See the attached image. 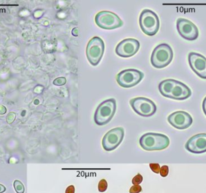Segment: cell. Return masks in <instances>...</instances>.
<instances>
[{
  "label": "cell",
  "mask_w": 206,
  "mask_h": 193,
  "mask_svg": "<svg viewBox=\"0 0 206 193\" xmlns=\"http://www.w3.org/2000/svg\"><path fill=\"white\" fill-rule=\"evenodd\" d=\"M170 144L169 138L163 134L157 133H147L139 140L141 147L147 151L162 150L166 148Z\"/></svg>",
  "instance_id": "6da1fadb"
},
{
  "label": "cell",
  "mask_w": 206,
  "mask_h": 193,
  "mask_svg": "<svg viewBox=\"0 0 206 193\" xmlns=\"http://www.w3.org/2000/svg\"><path fill=\"white\" fill-rule=\"evenodd\" d=\"M116 111V102L110 99L102 102L97 107L94 114V121L98 125L108 124L113 118Z\"/></svg>",
  "instance_id": "7a4b0ae2"
},
{
  "label": "cell",
  "mask_w": 206,
  "mask_h": 193,
  "mask_svg": "<svg viewBox=\"0 0 206 193\" xmlns=\"http://www.w3.org/2000/svg\"><path fill=\"white\" fill-rule=\"evenodd\" d=\"M173 56V49L168 44L163 43L154 49L151 56V63L154 68H163L172 62Z\"/></svg>",
  "instance_id": "3957f363"
},
{
  "label": "cell",
  "mask_w": 206,
  "mask_h": 193,
  "mask_svg": "<svg viewBox=\"0 0 206 193\" xmlns=\"http://www.w3.org/2000/svg\"><path fill=\"white\" fill-rule=\"evenodd\" d=\"M139 25L142 31L148 36L155 35L160 28L157 15L150 9H144L139 16Z\"/></svg>",
  "instance_id": "277c9868"
},
{
  "label": "cell",
  "mask_w": 206,
  "mask_h": 193,
  "mask_svg": "<svg viewBox=\"0 0 206 193\" xmlns=\"http://www.w3.org/2000/svg\"><path fill=\"white\" fill-rule=\"evenodd\" d=\"M104 42L98 36L92 38L86 47V56L89 63L93 66L98 65L104 53Z\"/></svg>",
  "instance_id": "5b68a950"
},
{
  "label": "cell",
  "mask_w": 206,
  "mask_h": 193,
  "mask_svg": "<svg viewBox=\"0 0 206 193\" xmlns=\"http://www.w3.org/2000/svg\"><path fill=\"white\" fill-rule=\"evenodd\" d=\"M133 111L140 116L149 117L153 116L157 111L156 104L150 99L145 97H136L130 101Z\"/></svg>",
  "instance_id": "8992f818"
},
{
  "label": "cell",
  "mask_w": 206,
  "mask_h": 193,
  "mask_svg": "<svg viewBox=\"0 0 206 193\" xmlns=\"http://www.w3.org/2000/svg\"><path fill=\"white\" fill-rule=\"evenodd\" d=\"M96 25L105 30H113L123 25L122 21L115 13L109 11L98 12L95 18Z\"/></svg>",
  "instance_id": "52a82bcc"
},
{
  "label": "cell",
  "mask_w": 206,
  "mask_h": 193,
  "mask_svg": "<svg viewBox=\"0 0 206 193\" xmlns=\"http://www.w3.org/2000/svg\"><path fill=\"white\" fill-rule=\"evenodd\" d=\"M144 73L137 70L128 69L121 71L116 77L118 83L122 88H130L137 85L144 79Z\"/></svg>",
  "instance_id": "ba28073f"
},
{
  "label": "cell",
  "mask_w": 206,
  "mask_h": 193,
  "mask_svg": "<svg viewBox=\"0 0 206 193\" xmlns=\"http://www.w3.org/2000/svg\"><path fill=\"white\" fill-rule=\"evenodd\" d=\"M124 137V129L122 127L112 128L106 134L102 140V145L107 151L116 149L122 143Z\"/></svg>",
  "instance_id": "9c48e42d"
},
{
  "label": "cell",
  "mask_w": 206,
  "mask_h": 193,
  "mask_svg": "<svg viewBox=\"0 0 206 193\" xmlns=\"http://www.w3.org/2000/svg\"><path fill=\"white\" fill-rule=\"evenodd\" d=\"M177 29L179 35L187 41H195L199 36L197 27L190 21L185 18L177 20Z\"/></svg>",
  "instance_id": "30bf717a"
},
{
  "label": "cell",
  "mask_w": 206,
  "mask_h": 193,
  "mask_svg": "<svg viewBox=\"0 0 206 193\" xmlns=\"http://www.w3.org/2000/svg\"><path fill=\"white\" fill-rule=\"evenodd\" d=\"M139 42L136 39L128 38L121 41L116 46L115 52L120 57L128 58L134 56L139 51Z\"/></svg>",
  "instance_id": "8fae6325"
},
{
  "label": "cell",
  "mask_w": 206,
  "mask_h": 193,
  "mask_svg": "<svg viewBox=\"0 0 206 193\" xmlns=\"http://www.w3.org/2000/svg\"><path fill=\"white\" fill-rule=\"evenodd\" d=\"M169 123L176 128L184 130L189 128L193 122L191 115L185 111H176L169 115L167 117Z\"/></svg>",
  "instance_id": "7c38bea8"
},
{
  "label": "cell",
  "mask_w": 206,
  "mask_h": 193,
  "mask_svg": "<svg viewBox=\"0 0 206 193\" xmlns=\"http://www.w3.org/2000/svg\"><path fill=\"white\" fill-rule=\"evenodd\" d=\"M188 61L193 71L199 77L206 79V58L199 53L191 52Z\"/></svg>",
  "instance_id": "4fadbf2b"
},
{
  "label": "cell",
  "mask_w": 206,
  "mask_h": 193,
  "mask_svg": "<svg viewBox=\"0 0 206 193\" xmlns=\"http://www.w3.org/2000/svg\"><path fill=\"white\" fill-rule=\"evenodd\" d=\"M185 148L194 154L206 152V134H199L191 137L186 143Z\"/></svg>",
  "instance_id": "5bb4252c"
},
{
  "label": "cell",
  "mask_w": 206,
  "mask_h": 193,
  "mask_svg": "<svg viewBox=\"0 0 206 193\" xmlns=\"http://www.w3.org/2000/svg\"><path fill=\"white\" fill-rule=\"evenodd\" d=\"M191 95L192 91L187 85L176 80L168 98L176 100H185L189 98Z\"/></svg>",
  "instance_id": "9a60e30c"
},
{
  "label": "cell",
  "mask_w": 206,
  "mask_h": 193,
  "mask_svg": "<svg viewBox=\"0 0 206 193\" xmlns=\"http://www.w3.org/2000/svg\"><path fill=\"white\" fill-rule=\"evenodd\" d=\"M176 82V80L174 79H166L161 82L159 85V92L163 96L168 98Z\"/></svg>",
  "instance_id": "2e32d148"
},
{
  "label": "cell",
  "mask_w": 206,
  "mask_h": 193,
  "mask_svg": "<svg viewBox=\"0 0 206 193\" xmlns=\"http://www.w3.org/2000/svg\"><path fill=\"white\" fill-rule=\"evenodd\" d=\"M13 186L17 193H24L25 187L21 181L15 180L13 183Z\"/></svg>",
  "instance_id": "e0dca14e"
},
{
  "label": "cell",
  "mask_w": 206,
  "mask_h": 193,
  "mask_svg": "<svg viewBox=\"0 0 206 193\" xmlns=\"http://www.w3.org/2000/svg\"><path fill=\"white\" fill-rule=\"evenodd\" d=\"M108 184L105 179H101L98 183V191L101 192H105L107 189Z\"/></svg>",
  "instance_id": "ac0fdd59"
},
{
  "label": "cell",
  "mask_w": 206,
  "mask_h": 193,
  "mask_svg": "<svg viewBox=\"0 0 206 193\" xmlns=\"http://www.w3.org/2000/svg\"><path fill=\"white\" fill-rule=\"evenodd\" d=\"M142 181H143L142 176L140 173H138L137 175H136L132 179V183L134 185H138L141 184L142 182Z\"/></svg>",
  "instance_id": "d6986e66"
},
{
  "label": "cell",
  "mask_w": 206,
  "mask_h": 193,
  "mask_svg": "<svg viewBox=\"0 0 206 193\" xmlns=\"http://www.w3.org/2000/svg\"><path fill=\"white\" fill-rule=\"evenodd\" d=\"M150 167L151 169V170L155 173L156 174H159L160 173V166L159 164H150Z\"/></svg>",
  "instance_id": "ffe728a7"
},
{
  "label": "cell",
  "mask_w": 206,
  "mask_h": 193,
  "mask_svg": "<svg viewBox=\"0 0 206 193\" xmlns=\"http://www.w3.org/2000/svg\"><path fill=\"white\" fill-rule=\"evenodd\" d=\"M169 173V167L167 166H163L160 168V174L162 177H165L168 175Z\"/></svg>",
  "instance_id": "44dd1931"
},
{
  "label": "cell",
  "mask_w": 206,
  "mask_h": 193,
  "mask_svg": "<svg viewBox=\"0 0 206 193\" xmlns=\"http://www.w3.org/2000/svg\"><path fill=\"white\" fill-rule=\"evenodd\" d=\"M142 191V187L140 185H133L130 189V193H139Z\"/></svg>",
  "instance_id": "7402d4cb"
},
{
  "label": "cell",
  "mask_w": 206,
  "mask_h": 193,
  "mask_svg": "<svg viewBox=\"0 0 206 193\" xmlns=\"http://www.w3.org/2000/svg\"><path fill=\"white\" fill-rule=\"evenodd\" d=\"M15 114L13 113V112H11L10 113L7 117V121L8 123L9 124H11L12 122H13V121L15 120Z\"/></svg>",
  "instance_id": "603a6c76"
},
{
  "label": "cell",
  "mask_w": 206,
  "mask_h": 193,
  "mask_svg": "<svg viewBox=\"0 0 206 193\" xmlns=\"http://www.w3.org/2000/svg\"><path fill=\"white\" fill-rule=\"evenodd\" d=\"M65 193H75V187L74 185L69 186L65 191Z\"/></svg>",
  "instance_id": "cb8c5ba5"
},
{
  "label": "cell",
  "mask_w": 206,
  "mask_h": 193,
  "mask_svg": "<svg viewBox=\"0 0 206 193\" xmlns=\"http://www.w3.org/2000/svg\"><path fill=\"white\" fill-rule=\"evenodd\" d=\"M202 110H203V112L204 113V114L206 116V96L204 98L203 102H202Z\"/></svg>",
  "instance_id": "d4e9b609"
},
{
  "label": "cell",
  "mask_w": 206,
  "mask_h": 193,
  "mask_svg": "<svg viewBox=\"0 0 206 193\" xmlns=\"http://www.w3.org/2000/svg\"><path fill=\"white\" fill-rule=\"evenodd\" d=\"M6 112V109L3 106H0V114H4Z\"/></svg>",
  "instance_id": "484cf974"
},
{
  "label": "cell",
  "mask_w": 206,
  "mask_h": 193,
  "mask_svg": "<svg viewBox=\"0 0 206 193\" xmlns=\"http://www.w3.org/2000/svg\"><path fill=\"white\" fill-rule=\"evenodd\" d=\"M6 187L2 185V184H0V193H3L6 191Z\"/></svg>",
  "instance_id": "4316f807"
}]
</instances>
